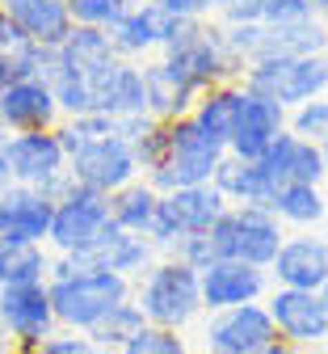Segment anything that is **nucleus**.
<instances>
[{"instance_id": "f257e3e1", "label": "nucleus", "mask_w": 328, "mask_h": 354, "mask_svg": "<svg viewBox=\"0 0 328 354\" xmlns=\"http://www.w3.org/2000/svg\"><path fill=\"white\" fill-rule=\"evenodd\" d=\"M59 148L68 156V177L84 190H97V194H114L126 182L139 177L135 152L131 144L118 136V122L110 114H72L59 118L55 127Z\"/></svg>"}, {"instance_id": "f03ea898", "label": "nucleus", "mask_w": 328, "mask_h": 354, "mask_svg": "<svg viewBox=\"0 0 328 354\" xmlns=\"http://www.w3.org/2000/svg\"><path fill=\"white\" fill-rule=\"evenodd\" d=\"M46 295H51V313L59 329H93L118 299L131 295V279L114 270L72 266V257L55 253L51 270H46Z\"/></svg>"}, {"instance_id": "7ed1b4c3", "label": "nucleus", "mask_w": 328, "mask_h": 354, "mask_svg": "<svg viewBox=\"0 0 328 354\" xmlns=\"http://www.w3.org/2000/svg\"><path fill=\"white\" fill-rule=\"evenodd\" d=\"M160 59L194 97L206 93L211 84L240 80V72H244V64L227 51L223 30L215 17H185L181 30L173 34V42L160 51Z\"/></svg>"}, {"instance_id": "20e7f679", "label": "nucleus", "mask_w": 328, "mask_h": 354, "mask_svg": "<svg viewBox=\"0 0 328 354\" xmlns=\"http://www.w3.org/2000/svg\"><path fill=\"white\" fill-rule=\"evenodd\" d=\"M131 295L139 304L148 325L185 333L202 317V295H198V270L185 266L173 253H160L144 274L131 283Z\"/></svg>"}, {"instance_id": "39448f33", "label": "nucleus", "mask_w": 328, "mask_h": 354, "mask_svg": "<svg viewBox=\"0 0 328 354\" xmlns=\"http://www.w3.org/2000/svg\"><path fill=\"white\" fill-rule=\"evenodd\" d=\"M223 156H227V152H223L211 136H202L198 122L185 114V118L164 122L160 160H156L144 177H148L160 194L181 190V186H202V182H211V177H215V169H219Z\"/></svg>"}, {"instance_id": "423d86ee", "label": "nucleus", "mask_w": 328, "mask_h": 354, "mask_svg": "<svg viewBox=\"0 0 328 354\" xmlns=\"http://www.w3.org/2000/svg\"><path fill=\"white\" fill-rule=\"evenodd\" d=\"M206 241H211V253L215 257H240L249 266H265L273 261V253L282 249L287 241V228L278 224V215L261 203H236L227 207L215 224L206 228Z\"/></svg>"}, {"instance_id": "0eeeda50", "label": "nucleus", "mask_w": 328, "mask_h": 354, "mask_svg": "<svg viewBox=\"0 0 328 354\" xmlns=\"http://www.w3.org/2000/svg\"><path fill=\"white\" fill-rule=\"evenodd\" d=\"M240 84L257 97H269L282 110H295L311 97L328 93V64L324 55H291V59H261L240 72Z\"/></svg>"}, {"instance_id": "6e6552de", "label": "nucleus", "mask_w": 328, "mask_h": 354, "mask_svg": "<svg viewBox=\"0 0 328 354\" xmlns=\"http://www.w3.org/2000/svg\"><path fill=\"white\" fill-rule=\"evenodd\" d=\"M231 203L211 186H181V190H168L160 194L156 203V215H152V228H148V241L156 245V253H173V245L181 236H190V232H206L215 219L227 211Z\"/></svg>"}, {"instance_id": "1a4fd4ad", "label": "nucleus", "mask_w": 328, "mask_h": 354, "mask_svg": "<svg viewBox=\"0 0 328 354\" xmlns=\"http://www.w3.org/2000/svg\"><path fill=\"white\" fill-rule=\"evenodd\" d=\"M9 182L34 186L51 203L68 194L72 177H68V156L59 148L55 131H13L9 136Z\"/></svg>"}, {"instance_id": "9d476101", "label": "nucleus", "mask_w": 328, "mask_h": 354, "mask_svg": "<svg viewBox=\"0 0 328 354\" xmlns=\"http://www.w3.org/2000/svg\"><path fill=\"white\" fill-rule=\"evenodd\" d=\"M114 224L110 219V194L84 190V186H68L64 198H55V215H51V232H46V245L55 253H80L97 241L106 228Z\"/></svg>"}, {"instance_id": "9b49d317", "label": "nucleus", "mask_w": 328, "mask_h": 354, "mask_svg": "<svg viewBox=\"0 0 328 354\" xmlns=\"http://www.w3.org/2000/svg\"><path fill=\"white\" fill-rule=\"evenodd\" d=\"M278 342V329L265 304H236L223 313H206L202 354H265Z\"/></svg>"}, {"instance_id": "f8f14e48", "label": "nucleus", "mask_w": 328, "mask_h": 354, "mask_svg": "<svg viewBox=\"0 0 328 354\" xmlns=\"http://www.w3.org/2000/svg\"><path fill=\"white\" fill-rule=\"evenodd\" d=\"M0 325L9 333L13 354H30L46 333H55V313L46 283H9L0 287Z\"/></svg>"}, {"instance_id": "ddd939ff", "label": "nucleus", "mask_w": 328, "mask_h": 354, "mask_svg": "<svg viewBox=\"0 0 328 354\" xmlns=\"http://www.w3.org/2000/svg\"><path fill=\"white\" fill-rule=\"evenodd\" d=\"M265 313L287 346L307 350L328 342V308L320 291H295V287H273L265 291Z\"/></svg>"}, {"instance_id": "4468645a", "label": "nucleus", "mask_w": 328, "mask_h": 354, "mask_svg": "<svg viewBox=\"0 0 328 354\" xmlns=\"http://www.w3.org/2000/svg\"><path fill=\"white\" fill-rule=\"evenodd\" d=\"M269 291V270L249 266L240 257H215L198 270V295L202 313H223L236 304H261Z\"/></svg>"}, {"instance_id": "2eb2a0df", "label": "nucleus", "mask_w": 328, "mask_h": 354, "mask_svg": "<svg viewBox=\"0 0 328 354\" xmlns=\"http://www.w3.org/2000/svg\"><path fill=\"white\" fill-rule=\"evenodd\" d=\"M181 21L185 17L168 13L160 0H144V5H131L106 34L114 42V51L135 64V59H144L152 51H164L168 42H173V34L181 30Z\"/></svg>"}, {"instance_id": "dca6fc26", "label": "nucleus", "mask_w": 328, "mask_h": 354, "mask_svg": "<svg viewBox=\"0 0 328 354\" xmlns=\"http://www.w3.org/2000/svg\"><path fill=\"white\" fill-rule=\"evenodd\" d=\"M64 257H72V266H88V270H114V274H122V279L135 283L160 253H156V245H152L144 232H126V228L110 224L88 249L64 253Z\"/></svg>"}, {"instance_id": "f3484780", "label": "nucleus", "mask_w": 328, "mask_h": 354, "mask_svg": "<svg viewBox=\"0 0 328 354\" xmlns=\"http://www.w3.org/2000/svg\"><path fill=\"white\" fill-rule=\"evenodd\" d=\"M59 106L42 76H21L0 88V127L5 131H55Z\"/></svg>"}, {"instance_id": "a211bd4d", "label": "nucleus", "mask_w": 328, "mask_h": 354, "mask_svg": "<svg viewBox=\"0 0 328 354\" xmlns=\"http://www.w3.org/2000/svg\"><path fill=\"white\" fill-rule=\"evenodd\" d=\"M265 270H269L273 287L320 291V283L328 279V241H320V236H287Z\"/></svg>"}, {"instance_id": "6ab92c4d", "label": "nucleus", "mask_w": 328, "mask_h": 354, "mask_svg": "<svg viewBox=\"0 0 328 354\" xmlns=\"http://www.w3.org/2000/svg\"><path fill=\"white\" fill-rule=\"evenodd\" d=\"M51 215H55V203L34 186H5L0 190V236L5 241L46 245Z\"/></svg>"}, {"instance_id": "aec40b11", "label": "nucleus", "mask_w": 328, "mask_h": 354, "mask_svg": "<svg viewBox=\"0 0 328 354\" xmlns=\"http://www.w3.org/2000/svg\"><path fill=\"white\" fill-rule=\"evenodd\" d=\"M261 173H265V182L278 190V186H287V182H311L320 186L324 182V160H320V144L311 140H299L291 136V131H282L261 156H257Z\"/></svg>"}, {"instance_id": "412c9836", "label": "nucleus", "mask_w": 328, "mask_h": 354, "mask_svg": "<svg viewBox=\"0 0 328 354\" xmlns=\"http://www.w3.org/2000/svg\"><path fill=\"white\" fill-rule=\"evenodd\" d=\"M287 131V110L269 102V97H257L244 88V106H240V118H236V131H231V144H227V156L236 160H257L278 136Z\"/></svg>"}, {"instance_id": "4be33fe9", "label": "nucleus", "mask_w": 328, "mask_h": 354, "mask_svg": "<svg viewBox=\"0 0 328 354\" xmlns=\"http://www.w3.org/2000/svg\"><path fill=\"white\" fill-rule=\"evenodd\" d=\"M5 17L34 38L38 47H59V42L72 34V13H68V0H0Z\"/></svg>"}, {"instance_id": "5701e85b", "label": "nucleus", "mask_w": 328, "mask_h": 354, "mask_svg": "<svg viewBox=\"0 0 328 354\" xmlns=\"http://www.w3.org/2000/svg\"><path fill=\"white\" fill-rule=\"evenodd\" d=\"M240 106H244V84L240 80H223V84H211L206 93H198L190 118L198 122L202 136H211L227 152L231 131H236V118H240Z\"/></svg>"}, {"instance_id": "b1692460", "label": "nucleus", "mask_w": 328, "mask_h": 354, "mask_svg": "<svg viewBox=\"0 0 328 354\" xmlns=\"http://www.w3.org/2000/svg\"><path fill=\"white\" fill-rule=\"evenodd\" d=\"M144 97H148V114L156 118V122H173V118H185L194 110V93L185 88L168 68H164V59H152V64H144Z\"/></svg>"}, {"instance_id": "393cba45", "label": "nucleus", "mask_w": 328, "mask_h": 354, "mask_svg": "<svg viewBox=\"0 0 328 354\" xmlns=\"http://www.w3.org/2000/svg\"><path fill=\"white\" fill-rule=\"evenodd\" d=\"M265 207L278 215V224H282V228H316L320 219L328 215V198L311 182H287V186H278Z\"/></svg>"}, {"instance_id": "a878e982", "label": "nucleus", "mask_w": 328, "mask_h": 354, "mask_svg": "<svg viewBox=\"0 0 328 354\" xmlns=\"http://www.w3.org/2000/svg\"><path fill=\"white\" fill-rule=\"evenodd\" d=\"M211 186H215L231 207H236V203H261V207H265L269 194H273V186L265 182L261 165H257V160H236V156H223V160H219Z\"/></svg>"}, {"instance_id": "bb28decb", "label": "nucleus", "mask_w": 328, "mask_h": 354, "mask_svg": "<svg viewBox=\"0 0 328 354\" xmlns=\"http://www.w3.org/2000/svg\"><path fill=\"white\" fill-rule=\"evenodd\" d=\"M156 203H160V190L148 182V177H135V182H126L122 190L110 194V219L126 232H144L148 236Z\"/></svg>"}, {"instance_id": "cd10ccee", "label": "nucleus", "mask_w": 328, "mask_h": 354, "mask_svg": "<svg viewBox=\"0 0 328 354\" xmlns=\"http://www.w3.org/2000/svg\"><path fill=\"white\" fill-rule=\"evenodd\" d=\"M42 51L34 38H26L9 17L5 9H0V88H5L9 80H21V76H38L42 68Z\"/></svg>"}, {"instance_id": "c85d7f7f", "label": "nucleus", "mask_w": 328, "mask_h": 354, "mask_svg": "<svg viewBox=\"0 0 328 354\" xmlns=\"http://www.w3.org/2000/svg\"><path fill=\"white\" fill-rule=\"evenodd\" d=\"M51 253L46 245H26V241H5L0 236V287L9 283H46Z\"/></svg>"}, {"instance_id": "c756f323", "label": "nucleus", "mask_w": 328, "mask_h": 354, "mask_svg": "<svg viewBox=\"0 0 328 354\" xmlns=\"http://www.w3.org/2000/svg\"><path fill=\"white\" fill-rule=\"evenodd\" d=\"M148 321H144V313H139V304H135V295H126V299H118L114 308H110V313L97 321V325H93V329H84L93 342H102L110 354L118 350V346H126L139 329H144Z\"/></svg>"}, {"instance_id": "7c9ffc66", "label": "nucleus", "mask_w": 328, "mask_h": 354, "mask_svg": "<svg viewBox=\"0 0 328 354\" xmlns=\"http://www.w3.org/2000/svg\"><path fill=\"white\" fill-rule=\"evenodd\" d=\"M114 354H194L190 342H185L177 329H156V325H144L126 346H118Z\"/></svg>"}, {"instance_id": "2f4dec72", "label": "nucleus", "mask_w": 328, "mask_h": 354, "mask_svg": "<svg viewBox=\"0 0 328 354\" xmlns=\"http://www.w3.org/2000/svg\"><path fill=\"white\" fill-rule=\"evenodd\" d=\"M287 131H291V136H299V140L320 144L328 136V97H311V102L287 110Z\"/></svg>"}, {"instance_id": "473e14b6", "label": "nucleus", "mask_w": 328, "mask_h": 354, "mask_svg": "<svg viewBox=\"0 0 328 354\" xmlns=\"http://www.w3.org/2000/svg\"><path fill=\"white\" fill-rule=\"evenodd\" d=\"M135 0H68V13H72V26H97V30H110Z\"/></svg>"}, {"instance_id": "72a5a7b5", "label": "nucleus", "mask_w": 328, "mask_h": 354, "mask_svg": "<svg viewBox=\"0 0 328 354\" xmlns=\"http://www.w3.org/2000/svg\"><path fill=\"white\" fill-rule=\"evenodd\" d=\"M30 354H110L102 342H93L84 329H55L46 333Z\"/></svg>"}, {"instance_id": "f704fd0d", "label": "nucleus", "mask_w": 328, "mask_h": 354, "mask_svg": "<svg viewBox=\"0 0 328 354\" xmlns=\"http://www.w3.org/2000/svg\"><path fill=\"white\" fill-rule=\"evenodd\" d=\"M261 21H295V17H307V5L303 0H253Z\"/></svg>"}, {"instance_id": "c9c22d12", "label": "nucleus", "mask_w": 328, "mask_h": 354, "mask_svg": "<svg viewBox=\"0 0 328 354\" xmlns=\"http://www.w3.org/2000/svg\"><path fill=\"white\" fill-rule=\"evenodd\" d=\"M160 5L177 17H211L215 13V0H160Z\"/></svg>"}, {"instance_id": "e433bc0d", "label": "nucleus", "mask_w": 328, "mask_h": 354, "mask_svg": "<svg viewBox=\"0 0 328 354\" xmlns=\"http://www.w3.org/2000/svg\"><path fill=\"white\" fill-rule=\"evenodd\" d=\"M9 136H13V131L0 127V190L13 186V182H9Z\"/></svg>"}, {"instance_id": "4c0bfd02", "label": "nucleus", "mask_w": 328, "mask_h": 354, "mask_svg": "<svg viewBox=\"0 0 328 354\" xmlns=\"http://www.w3.org/2000/svg\"><path fill=\"white\" fill-rule=\"evenodd\" d=\"M303 5H307V13H311V17L328 21V0H303Z\"/></svg>"}, {"instance_id": "58836bf2", "label": "nucleus", "mask_w": 328, "mask_h": 354, "mask_svg": "<svg viewBox=\"0 0 328 354\" xmlns=\"http://www.w3.org/2000/svg\"><path fill=\"white\" fill-rule=\"evenodd\" d=\"M0 354H13V346H9V333H5V325H0Z\"/></svg>"}, {"instance_id": "ea45409f", "label": "nucleus", "mask_w": 328, "mask_h": 354, "mask_svg": "<svg viewBox=\"0 0 328 354\" xmlns=\"http://www.w3.org/2000/svg\"><path fill=\"white\" fill-rule=\"evenodd\" d=\"M320 160H324V177H328V136L320 140Z\"/></svg>"}, {"instance_id": "a19ab883", "label": "nucleus", "mask_w": 328, "mask_h": 354, "mask_svg": "<svg viewBox=\"0 0 328 354\" xmlns=\"http://www.w3.org/2000/svg\"><path fill=\"white\" fill-rule=\"evenodd\" d=\"M320 299H324V308H328V279L320 283Z\"/></svg>"}, {"instance_id": "79ce46f5", "label": "nucleus", "mask_w": 328, "mask_h": 354, "mask_svg": "<svg viewBox=\"0 0 328 354\" xmlns=\"http://www.w3.org/2000/svg\"><path fill=\"white\" fill-rule=\"evenodd\" d=\"M227 5H236V0H215V13H219V9H227Z\"/></svg>"}, {"instance_id": "37998d69", "label": "nucleus", "mask_w": 328, "mask_h": 354, "mask_svg": "<svg viewBox=\"0 0 328 354\" xmlns=\"http://www.w3.org/2000/svg\"><path fill=\"white\" fill-rule=\"evenodd\" d=\"M324 64H328V47H324Z\"/></svg>"}, {"instance_id": "c03bdc74", "label": "nucleus", "mask_w": 328, "mask_h": 354, "mask_svg": "<svg viewBox=\"0 0 328 354\" xmlns=\"http://www.w3.org/2000/svg\"><path fill=\"white\" fill-rule=\"evenodd\" d=\"M291 354H299V350H291Z\"/></svg>"}]
</instances>
